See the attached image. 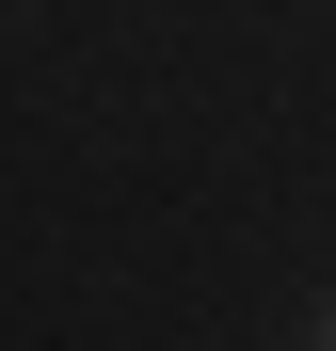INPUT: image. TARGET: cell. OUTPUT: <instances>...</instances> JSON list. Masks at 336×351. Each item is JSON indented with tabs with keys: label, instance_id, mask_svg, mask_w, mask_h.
Segmentation results:
<instances>
[{
	"label": "cell",
	"instance_id": "cell-1",
	"mask_svg": "<svg viewBox=\"0 0 336 351\" xmlns=\"http://www.w3.org/2000/svg\"><path fill=\"white\" fill-rule=\"evenodd\" d=\"M320 351H336V319H320Z\"/></svg>",
	"mask_w": 336,
	"mask_h": 351
}]
</instances>
